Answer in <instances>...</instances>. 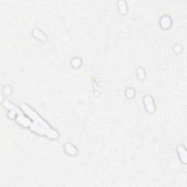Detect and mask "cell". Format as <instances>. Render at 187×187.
<instances>
[{"instance_id": "5b68a950", "label": "cell", "mask_w": 187, "mask_h": 187, "mask_svg": "<svg viewBox=\"0 0 187 187\" xmlns=\"http://www.w3.org/2000/svg\"><path fill=\"white\" fill-rule=\"evenodd\" d=\"M172 24V20L169 16H163L160 20V25L162 29H167L170 27Z\"/></svg>"}, {"instance_id": "8992f818", "label": "cell", "mask_w": 187, "mask_h": 187, "mask_svg": "<svg viewBox=\"0 0 187 187\" xmlns=\"http://www.w3.org/2000/svg\"><path fill=\"white\" fill-rule=\"evenodd\" d=\"M177 151L178 152L179 156L181 162L184 164L186 163V151L185 149V148L183 145H178L177 148Z\"/></svg>"}, {"instance_id": "277c9868", "label": "cell", "mask_w": 187, "mask_h": 187, "mask_svg": "<svg viewBox=\"0 0 187 187\" xmlns=\"http://www.w3.org/2000/svg\"><path fill=\"white\" fill-rule=\"evenodd\" d=\"M64 150L66 151L67 154L70 155V156H75L77 154L78 150L75 147L72 145V143H67L64 145Z\"/></svg>"}, {"instance_id": "ba28073f", "label": "cell", "mask_w": 187, "mask_h": 187, "mask_svg": "<svg viewBox=\"0 0 187 187\" xmlns=\"http://www.w3.org/2000/svg\"><path fill=\"white\" fill-rule=\"evenodd\" d=\"M118 8H119V12L121 14H126L127 11V7L126 5V2L124 1H120L118 2Z\"/></svg>"}, {"instance_id": "52a82bcc", "label": "cell", "mask_w": 187, "mask_h": 187, "mask_svg": "<svg viewBox=\"0 0 187 187\" xmlns=\"http://www.w3.org/2000/svg\"><path fill=\"white\" fill-rule=\"evenodd\" d=\"M32 35L35 37H36L37 39L40 40L42 42H46L47 40V37L41 31L40 29H35L32 31Z\"/></svg>"}, {"instance_id": "4fadbf2b", "label": "cell", "mask_w": 187, "mask_h": 187, "mask_svg": "<svg viewBox=\"0 0 187 187\" xmlns=\"http://www.w3.org/2000/svg\"><path fill=\"white\" fill-rule=\"evenodd\" d=\"M181 50H182V48H181V46H175V48H174V50H175L176 53H180Z\"/></svg>"}, {"instance_id": "9c48e42d", "label": "cell", "mask_w": 187, "mask_h": 187, "mask_svg": "<svg viewBox=\"0 0 187 187\" xmlns=\"http://www.w3.org/2000/svg\"><path fill=\"white\" fill-rule=\"evenodd\" d=\"M125 94H126V96L127 98L132 99V98H133V97H134V95H135V91H134L133 89L130 88V89H127Z\"/></svg>"}, {"instance_id": "6da1fadb", "label": "cell", "mask_w": 187, "mask_h": 187, "mask_svg": "<svg viewBox=\"0 0 187 187\" xmlns=\"http://www.w3.org/2000/svg\"><path fill=\"white\" fill-rule=\"evenodd\" d=\"M20 107L23 110L24 113L31 120V126L29 127L31 131L39 135L44 136L51 140L57 139L59 138V133L57 131L51 128L50 125L31 107L25 103H22Z\"/></svg>"}, {"instance_id": "7a4b0ae2", "label": "cell", "mask_w": 187, "mask_h": 187, "mask_svg": "<svg viewBox=\"0 0 187 187\" xmlns=\"http://www.w3.org/2000/svg\"><path fill=\"white\" fill-rule=\"evenodd\" d=\"M2 104L4 107L9 110L7 115H8V117L10 119H15L18 124L25 127V128H29L30 127L31 123L30 119L24 116L22 111H20L14 104L11 103L7 100H4Z\"/></svg>"}, {"instance_id": "30bf717a", "label": "cell", "mask_w": 187, "mask_h": 187, "mask_svg": "<svg viewBox=\"0 0 187 187\" xmlns=\"http://www.w3.org/2000/svg\"><path fill=\"white\" fill-rule=\"evenodd\" d=\"M137 75L138 78L140 80H143L145 78V72H144V70L141 67H139V68L137 70Z\"/></svg>"}, {"instance_id": "8fae6325", "label": "cell", "mask_w": 187, "mask_h": 187, "mask_svg": "<svg viewBox=\"0 0 187 187\" xmlns=\"http://www.w3.org/2000/svg\"><path fill=\"white\" fill-rule=\"evenodd\" d=\"M81 60L79 59V58H74L72 61V66H73L74 67H79L80 65H81Z\"/></svg>"}, {"instance_id": "7c38bea8", "label": "cell", "mask_w": 187, "mask_h": 187, "mask_svg": "<svg viewBox=\"0 0 187 187\" xmlns=\"http://www.w3.org/2000/svg\"><path fill=\"white\" fill-rule=\"evenodd\" d=\"M4 92L5 93V94L6 95H9L11 93V89L9 86L5 87V89H4Z\"/></svg>"}, {"instance_id": "3957f363", "label": "cell", "mask_w": 187, "mask_h": 187, "mask_svg": "<svg viewBox=\"0 0 187 187\" xmlns=\"http://www.w3.org/2000/svg\"><path fill=\"white\" fill-rule=\"evenodd\" d=\"M143 102L147 111L151 113H154L155 110V105L152 97L150 95H146V96L144 97Z\"/></svg>"}]
</instances>
